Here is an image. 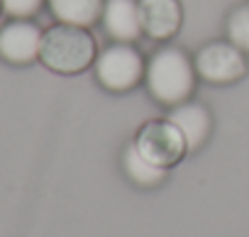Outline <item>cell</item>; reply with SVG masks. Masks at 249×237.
<instances>
[{
	"mask_svg": "<svg viewBox=\"0 0 249 237\" xmlns=\"http://www.w3.org/2000/svg\"><path fill=\"white\" fill-rule=\"evenodd\" d=\"M198 81L193 59L176 44H164L147 59L144 86L149 95L166 108L191 100Z\"/></svg>",
	"mask_w": 249,
	"mask_h": 237,
	"instance_id": "6da1fadb",
	"label": "cell"
},
{
	"mask_svg": "<svg viewBox=\"0 0 249 237\" xmlns=\"http://www.w3.org/2000/svg\"><path fill=\"white\" fill-rule=\"evenodd\" d=\"M95 56H98V44L88 27L56 22L49 30H44L39 61L49 71L61 76H76L90 69Z\"/></svg>",
	"mask_w": 249,
	"mask_h": 237,
	"instance_id": "7a4b0ae2",
	"label": "cell"
},
{
	"mask_svg": "<svg viewBox=\"0 0 249 237\" xmlns=\"http://www.w3.org/2000/svg\"><path fill=\"white\" fill-rule=\"evenodd\" d=\"M147 61L135 44L112 42L98 52L93 61L95 81L110 93H127L144 83Z\"/></svg>",
	"mask_w": 249,
	"mask_h": 237,
	"instance_id": "3957f363",
	"label": "cell"
},
{
	"mask_svg": "<svg viewBox=\"0 0 249 237\" xmlns=\"http://www.w3.org/2000/svg\"><path fill=\"white\" fill-rule=\"evenodd\" d=\"M135 147L140 149L144 159H149L154 166L166 169V171L188 154L186 137L169 117H152V120H147L135 135Z\"/></svg>",
	"mask_w": 249,
	"mask_h": 237,
	"instance_id": "277c9868",
	"label": "cell"
},
{
	"mask_svg": "<svg viewBox=\"0 0 249 237\" xmlns=\"http://www.w3.org/2000/svg\"><path fill=\"white\" fill-rule=\"evenodd\" d=\"M198 78L210 86H230L247 76L249 64L239 47H234L230 39H215L203 44L193 56Z\"/></svg>",
	"mask_w": 249,
	"mask_h": 237,
	"instance_id": "5b68a950",
	"label": "cell"
},
{
	"mask_svg": "<svg viewBox=\"0 0 249 237\" xmlns=\"http://www.w3.org/2000/svg\"><path fill=\"white\" fill-rule=\"evenodd\" d=\"M44 32L32 20H10L0 27V59L10 66H27L39 59Z\"/></svg>",
	"mask_w": 249,
	"mask_h": 237,
	"instance_id": "8992f818",
	"label": "cell"
},
{
	"mask_svg": "<svg viewBox=\"0 0 249 237\" xmlns=\"http://www.w3.org/2000/svg\"><path fill=\"white\" fill-rule=\"evenodd\" d=\"M137 5L144 37L154 42H169L176 37L183 22V8L178 0H137Z\"/></svg>",
	"mask_w": 249,
	"mask_h": 237,
	"instance_id": "52a82bcc",
	"label": "cell"
},
{
	"mask_svg": "<svg viewBox=\"0 0 249 237\" xmlns=\"http://www.w3.org/2000/svg\"><path fill=\"white\" fill-rule=\"evenodd\" d=\"M103 30L112 42L135 44L144 32L140 22V5L137 0H105L103 15H100Z\"/></svg>",
	"mask_w": 249,
	"mask_h": 237,
	"instance_id": "ba28073f",
	"label": "cell"
},
{
	"mask_svg": "<svg viewBox=\"0 0 249 237\" xmlns=\"http://www.w3.org/2000/svg\"><path fill=\"white\" fill-rule=\"evenodd\" d=\"M166 117L181 130V135L186 137L188 152L200 149L205 145V140L210 137V132H213V115L198 100H186V103L174 105Z\"/></svg>",
	"mask_w": 249,
	"mask_h": 237,
	"instance_id": "9c48e42d",
	"label": "cell"
},
{
	"mask_svg": "<svg viewBox=\"0 0 249 237\" xmlns=\"http://www.w3.org/2000/svg\"><path fill=\"white\" fill-rule=\"evenodd\" d=\"M105 0H47V8L56 22L76 25V27H93L100 22Z\"/></svg>",
	"mask_w": 249,
	"mask_h": 237,
	"instance_id": "30bf717a",
	"label": "cell"
},
{
	"mask_svg": "<svg viewBox=\"0 0 249 237\" xmlns=\"http://www.w3.org/2000/svg\"><path fill=\"white\" fill-rule=\"evenodd\" d=\"M122 166H124V174H127V179L132 183L144 186V188L159 186L166 179V169H159L149 159H144L140 154V149L135 147V142H130L127 147H124V152H122Z\"/></svg>",
	"mask_w": 249,
	"mask_h": 237,
	"instance_id": "8fae6325",
	"label": "cell"
},
{
	"mask_svg": "<svg viewBox=\"0 0 249 237\" xmlns=\"http://www.w3.org/2000/svg\"><path fill=\"white\" fill-rule=\"evenodd\" d=\"M227 39L239 47L244 54H249V3L234 8L230 15H227Z\"/></svg>",
	"mask_w": 249,
	"mask_h": 237,
	"instance_id": "7c38bea8",
	"label": "cell"
},
{
	"mask_svg": "<svg viewBox=\"0 0 249 237\" xmlns=\"http://www.w3.org/2000/svg\"><path fill=\"white\" fill-rule=\"evenodd\" d=\"M47 0H3V13L10 20H32Z\"/></svg>",
	"mask_w": 249,
	"mask_h": 237,
	"instance_id": "4fadbf2b",
	"label": "cell"
},
{
	"mask_svg": "<svg viewBox=\"0 0 249 237\" xmlns=\"http://www.w3.org/2000/svg\"><path fill=\"white\" fill-rule=\"evenodd\" d=\"M0 15H3V0H0Z\"/></svg>",
	"mask_w": 249,
	"mask_h": 237,
	"instance_id": "5bb4252c",
	"label": "cell"
}]
</instances>
